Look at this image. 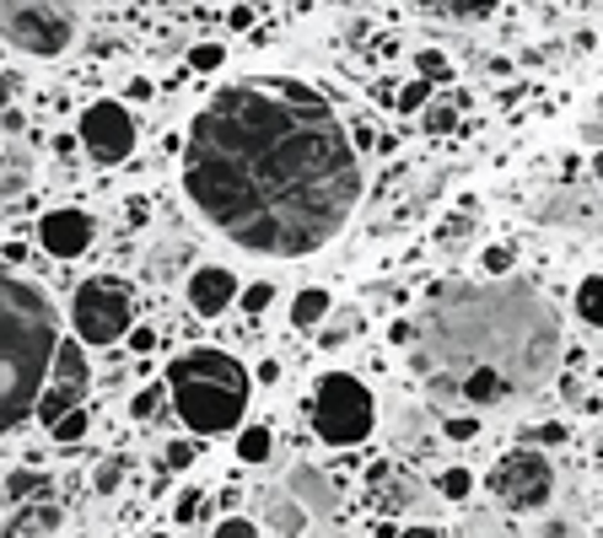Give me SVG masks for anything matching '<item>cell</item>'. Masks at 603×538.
I'll use <instances>...</instances> for the list:
<instances>
[{
    "mask_svg": "<svg viewBox=\"0 0 603 538\" xmlns=\"http://www.w3.org/2000/svg\"><path fill=\"white\" fill-rule=\"evenodd\" d=\"M184 195L205 221L265 259L335 243L361 200V162L339 114L291 75L221 86L184 140Z\"/></svg>",
    "mask_w": 603,
    "mask_h": 538,
    "instance_id": "6da1fadb",
    "label": "cell"
},
{
    "mask_svg": "<svg viewBox=\"0 0 603 538\" xmlns=\"http://www.w3.org/2000/svg\"><path fill=\"white\" fill-rule=\"evenodd\" d=\"M560 344V318L529 280H469L420 307L415 372L442 404L496 409L544 388Z\"/></svg>",
    "mask_w": 603,
    "mask_h": 538,
    "instance_id": "7a4b0ae2",
    "label": "cell"
},
{
    "mask_svg": "<svg viewBox=\"0 0 603 538\" xmlns=\"http://www.w3.org/2000/svg\"><path fill=\"white\" fill-rule=\"evenodd\" d=\"M55 350H60L55 302L27 280L0 274V431L22 425L38 409Z\"/></svg>",
    "mask_w": 603,
    "mask_h": 538,
    "instance_id": "3957f363",
    "label": "cell"
},
{
    "mask_svg": "<svg viewBox=\"0 0 603 538\" xmlns=\"http://www.w3.org/2000/svg\"><path fill=\"white\" fill-rule=\"evenodd\" d=\"M167 394L173 409L189 431L216 436V431H232L248 409V372L227 355V350H184L173 355L167 366Z\"/></svg>",
    "mask_w": 603,
    "mask_h": 538,
    "instance_id": "277c9868",
    "label": "cell"
},
{
    "mask_svg": "<svg viewBox=\"0 0 603 538\" xmlns=\"http://www.w3.org/2000/svg\"><path fill=\"white\" fill-rule=\"evenodd\" d=\"M372 425H378V409H372V394H367L361 377H350V372L318 377V388H313V431H318V442L356 447V442L372 436Z\"/></svg>",
    "mask_w": 603,
    "mask_h": 538,
    "instance_id": "5b68a950",
    "label": "cell"
},
{
    "mask_svg": "<svg viewBox=\"0 0 603 538\" xmlns=\"http://www.w3.org/2000/svg\"><path fill=\"white\" fill-rule=\"evenodd\" d=\"M0 33L22 55L55 60L76 38V11H70V0H0Z\"/></svg>",
    "mask_w": 603,
    "mask_h": 538,
    "instance_id": "8992f818",
    "label": "cell"
},
{
    "mask_svg": "<svg viewBox=\"0 0 603 538\" xmlns=\"http://www.w3.org/2000/svg\"><path fill=\"white\" fill-rule=\"evenodd\" d=\"M135 324V296L119 280H86L70 296V329L81 344H114L125 339Z\"/></svg>",
    "mask_w": 603,
    "mask_h": 538,
    "instance_id": "52a82bcc",
    "label": "cell"
},
{
    "mask_svg": "<svg viewBox=\"0 0 603 538\" xmlns=\"http://www.w3.org/2000/svg\"><path fill=\"white\" fill-rule=\"evenodd\" d=\"M490 490H496V501L512 506V512H538V506H549V495H555V469H549L544 453L518 447V453H507V458L496 464Z\"/></svg>",
    "mask_w": 603,
    "mask_h": 538,
    "instance_id": "ba28073f",
    "label": "cell"
},
{
    "mask_svg": "<svg viewBox=\"0 0 603 538\" xmlns=\"http://www.w3.org/2000/svg\"><path fill=\"white\" fill-rule=\"evenodd\" d=\"M86 388H92V366H86V344L81 339H60V350H55V366H49V383H44V394H38V420L44 425H55V420H66L70 409H86Z\"/></svg>",
    "mask_w": 603,
    "mask_h": 538,
    "instance_id": "9c48e42d",
    "label": "cell"
},
{
    "mask_svg": "<svg viewBox=\"0 0 603 538\" xmlns=\"http://www.w3.org/2000/svg\"><path fill=\"white\" fill-rule=\"evenodd\" d=\"M81 145H86V156L92 162H103V167H114V162H125L135 151V119L125 103H92L86 114H81Z\"/></svg>",
    "mask_w": 603,
    "mask_h": 538,
    "instance_id": "30bf717a",
    "label": "cell"
},
{
    "mask_svg": "<svg viewBox=\"0 0 603 538\" xmlns=\"http://www.w3.org/2000/svg\"><path fill=\"white\" fill-rule=\"evenodd\" d=\"M92 237H97V221H92L86 210H49V215L38 221V243H44V254H55V259H81V254L92 248Z\"/></svg>",
    "mask_w": 603,
    "mask_h": 538,
    "instance_id": "8fae6325",
    "label": "cell"
},
{
    "mask_svg": "<svg viewBox=\"0 0 603 538\" xmlns=\"http://www.w3.org/2000/svg\"><path fill=\"white\" fill-rule=\"evenodd\" d=\"M286 490H291V501H297L302 512H313V517H335L339 512V490L329 484V473L313 469V464H291V469H286Z\"/></svg>",
    "mask_w": 603,
    "mask_h": 538,
    "instance_id": "7c38bea8",
    "label": "cell"
},
{
    "mask_svg": "<svg viewBox=\"0 0 603 538\" xmlns=\"http://www.w3.org/2000/svg\"><path fill=\"white\" fill-rule=\"evenodd\" d=\"M237 302V274L221 265H200L189 274V307L200 313V318H216V313H227Z\"/></svg>",
    "mask_w": 603,
    "mask_h": 538,
    "instance_id": "4fadbf2b",
    "label": "cell"
},
{
    "mask_svg": "<svg viewBox=\"0 0 603 538\" xmlns=\"http://www.w3.org/2000/svg\"><path fill=\"white\" fill-rule=\"evenodd\" d=\"M329 307H335V296H329L324 285H308V291H297V302H291V324H297V329H318V324L329 318Z\"/></svg>",
    "mask_w": 603,
    "mask_h": 538,
    "instance_id": "5bb4252c",
    "label": "cell"
},
{
    "mask_svg": "<svg viewBox=\"0 0 603 538\" xmlns=\"http://www.w3.org/2000/svg\"><path fill=\"white\" fill-rule=\"evenodd\" d=\"M420 5H431V11L448 16V22H479V16H490L501 0H420Z\"/></svg>",
    "mask_w": 603,
    "mask_h": 538,
    "instance_id": "9a60e30c",
    "label": "cell"
},
{
    "mask_svg": "<svg viewBox=\"0 0 603 538\" xmlns=\"http://www.w3.org/2000/svg\"><path fill=\"white\" fill-rule=\"evenodd\" d=\"M538 215H544V221H560V215H566V221H582V232L593 226V204L582 200V195H560V200L544 204Z\"/></svg>",
    "mask_w": 603,
    "mask_h": 538,
    "instance_id": "2e32d148",
    "label": "cell"
},
{
    "mask_svg": "<svg viewBox=\"0 0 603 538\" xmlns=\"http://www.w3.org/2000/svg\"><path fill=\"white\" fill-rule=\"evenodd\" d=\"M577 313H582L593 329H603V274H588V280L577 285Z\"/></svg>",
    "mask_w": 603,
    "mask_h": 538,
    "instance_id": "e0dca14e",
    "label": "cell"
},
{
    "mask_svg": "<svg viewBox=\"0 0 603 538\" xmlns=\"http://www.w3.org/2000/svg\"><path fill=\"white\" fill-rule=\"evenodd\" d=\"M269 453H275V436H269L265 425H248V431L237 436V458H243V464H265Z\"/></svg>",
    "mask_w": 603,
    "mask_h": 538,
    "instance_id": "ac0fdd59",
    "label": "cell"
},
{
    "mask_svg": "<svg viewBox=\"0 0 603 538\" xmlns=\"http://www.w3.org/2000/svg\"><path fill=\"white\" fill-rule=\"evenodd\" d=\"M420 125H426V134H453L459 130V103H426Z\"/></svg>",
    "mask_w": 603,
    "mask_h": 538,
    "instance_id": "d6986e66",
    "label": "cell"
},
{
    "mask_svg": "<svg viewBox=\"0 0 603 538\" xmlns=\"http://www.w3.org/2000/svg\"><path fill=\"white\" fill-rule=\"evenodd\" d=\"M55 528H60V506H33V512L16 517V534L44 538V534H55Z\"/></svg>",
    "mask_w": 603,
    "mask_h": 538,
    "instance_id": "ffe728a7",
    "label": "cell"
},
{
    "mask_svg": "<svg viewBox=\"0 0 603 538\" xmlns=\"http://www.w3.org/2000/svg\"><path fill=\"white\" fill-rule=\"evenodd\" d=\"M269 528H275V534H297V528H308V512H302V506H297V501H275V506H269Z\"/></svg>",
    "mask_w": 603,
    "mask_h": 538,
    "instance_id": "44dd1931",
    "label": "cell"
},
{
    "mask_svg": "<svg viewBox=\"0 0 603 538\" xmlns=\"http://www.w3.org/2000/svg\"><path fill=\"white\" fill-rule=\"evenodd\" d=\"M38 484H44V479H38L33 469H16L5 484H0V495H5V501H33V495H38Z\"/></svg>",
    "mask_w": 603,
    "mask_h": 538,
    "instance_id": "7402d4cb",
    "label": "cell"
},
{
    "mask_svg": "<svg viewBox=\"0 0 603 538\" xmlns=\"http://www.w3.org/2000/svg\"><path fill=\"white\" fill-rule=\"evenodd\" d=\"M49 436H55L60 447H70V442H81V436H86V409H70L66 420H55V425H49Z\"/></svg>",
    "mask_w": 603,
    "mask_h": 538,
    "instance_id": "603a6c76",
    "label": "cell"
},
{
    "mask_svg": "<svg viewBox=\"0 0 603 538\" xmlns=\"http://www.w3.org/2000/svg\"><path fill=\"white\" fill-rule=\"evenodd\" d=\"M426 103H431V81H409L404 92H394V108L399 114H420Z\"/></svg>",
    "mask_w": 603,
    "mask_h": 538,
    "instance_id": "cb8c5ba5",
    "label": "cell"
},
{
    "mask_svg": "<svg viewBox=\"0 0 603 538\" xmlns=\"http://www.w3.org/2000/svg\"><path fill=\"white\" fill-rule=\"evenodd\" d=\"M162 394H167V383H151V388H140V394L130 399V414H135V420H151V414L162 409Z\"/></svg>",
    "mask_w": 603,
    "mask_h": 538,
    "instance_id": "d4e9b609",
    "label": "cell"
},
{
    "mask_svg": "<svg viewBox=\"0 0 603 538\" xmlns=\"http://www.w3.org/2000/svg\"><path fill=\"white\" fill-rule=\"evenodd\" d=\"M221 60H227V49H221V44H210V38L189 49V70H221Z\"/></svg>",
    "mask_w": 603,
    "mask_h": 538,
    "instance_id": "484cf974",
    "label": "cell"
},
{
    "mask_svg": "<svg viewBox=\"0 0 603 538\" xmlns=\"http://www.w3.org/2000/svg\"><path fill=\"white\" fill-rule=\"evenodd\" d=\"M269 302H275V285H269V280H259V285H248V291H243V313H254V318L265 313Z\"/></svg>",
    "mask_w": 603,
    "mask_h": 538,
    "instance_id": "4316f807",
    "label": "cell"
},
{
    "mask_svg": "<svg viewBox=\"0 0 603 538\" xmlns=\"http://www.w3.org/2000/svg\"><path fill=\"white\" fill-rule=\"evenodd\" d=\"M195 464V447L189 442H167L162 447V469H189Z\"/></svg>",
    "mask_w": 603,
    "mask_h": 538,
    "instance_id": "83f0119b",
    "label": "cell"
},
{
    "mask_svg": "<svg viewBox=\"0 0 603 538\" xmlns=\"http://www.w3.org/2000/svg\"><path fill=\"white\" fill-rule=\"evenodd\" d=\"M469 469H448L442 473V495H448V501H464V495H469Z\"/></svg>",
    "mask_w": 603,
    "mask_h": 538,
    "instance_id": "f1b7e54d",
    "label": "cell"
},
{
    "mask_svg": "<svg viewBox=\"0 0 603 538\" xmlns=\"http://www.w3.org/2000/svg\"><path fill=\"white\" fill-rule=\"evenodd\" d=\"M210 538H259V528H254L248 517H227V523H216Z\"/></svg>",
    "mask_w": 603,
    "mask_h": 538,
    "instance_id": "f546056e",
    "label": "cell"
},
{
    "mask_svg": "<svg viewBox=\"0 0 603 538\" xmlns=\"http://www.w3.org/2000/svg\"><path fill=\"white\" fill-rule=\"evenodd\" d=\"M415 66H420V81H448V75H453V66H448L442 55H420Z\"/></svg>",
    "mask_w": 603,
    "mask_h": 538,
    "instance_id": "4dcf8cb0",
    "label": "cell"
},
{
    "mask_svg": "<svg viewBox=\"0 0 603 538\" xmlns=\"http://www.w3.org/2000/svg\"><path fill=\"white\" fill-rule=\"evenodd\" d=\"M119 464H103V469H97V490H103V495H108V490H119Z\"/></svg>",
    "mask_w": 603,
    "mask_h": 538,
    "instance_id": "1f68e13d",
    "label": "cell"
},
{
    "mask_svg": "<svg viewBox=\"0 0 603 538\" xmlns=\"http://www.w3.org/2000/svg\"><path fill=\"white\" fill-rule=\"evenodd\" d=\"M125 97H130V103H146V97H151V81H146V75H135L130 86H125Z\"/></svg>",
    "mask_w": 603,
    "mask_h": 538,
    "instance_id": "d6a6232c",
    "label": "cell"
},
{
    "mask_svg": "<svg viewBox=\"0 0 603 538\" xmlns=\"http://www.w3.org/2000/svg\"><path fill=\"white\" fill-rule=\"evenodd\" d=\"M485 269H496V274L512 269V254H507V248H490V254H485Z\"/></svg>",
    "mask_w": 603,
    "mask_h": 538,
    "instance_id": "836d02e7",
    "label": "cell"
},
{
    "mask_svg": "<svg viewBox=\"0 0 603 538\" xmlns=\"http://www.w3.org/2000/svg\"><path fill=\"white\" fill-rule=\"evenodd\" d=\"M130 344H135V350H151V344H156V335H151V329H130Z\"/></svg>",
    "mask_w": 603,
    "mask_h": 538,
    "instance_id": "e575fe53",
    "label": "cell"
},
{
    "mask_svg": "<svg viewBox=\"0 0 603 538\" xmlns=\"http://www.w3.org/2000/svg\"><path fill=\"white\" fill-rule=\"evenodd\" d=\"M448 436H474V420H448Z\"/></svg>",
    "mask_w": 603,
    "mask_h": 538,
    "instance_id": "d590c367",
    "label": "cell"
},
{
    "mask_svg": "<svg viewBox=\"0 0 603 538\" xmlns=\"http://www.w3.org/2000/svg\"><path fill=\"white\" fill-rule=\"evenodd\" d=\"M399 538H442V534H437V528H404Z\"/></svg>",
    "mask_w": 603,
    "mask_h": 538,
    "instance_id": "8d00e7d4",
    "label": "cell"
},
{
    "mask_svg": "<svg viewBox=\"0 0 603 538\" xmlns=\"http://www.w3.org/2000/svg\"><path fill=\"white\" fill-rule=\"evenodd\" d=\"M5 103H11V75L0 70V108H5Z\"/></svg>",
    "mask_w": 603,
    "mask_h": 538,
    "instance_id": "74e56055",
    "label": "cell"
},
{
    "mask_svg": "<svg viewBox=\"0 0 603 538\" xmlns=\"http://www.w3.org/2000/svg\"><path fill=\"white\" fill-rule=\"evenodd\" d=\"M593 178H599V184H603V151H599V156H593Z\"/></svg>",
    "mask_w": 603,
    "mask_h": 538,
    "instance_id": "f35d334b",
    "label": "cell"
},
{
    "mask_svg": "<svg viewBox=\"0 0 603 538\" xmlns=\"http://www.w3.org/2000/svg\"><path fill=\"white\" fill-rule=\"evenodd\" d=\"M599 125H603V97H599Z\"/></svg>",
    "mask_w": 603,
    "mask_h": 538,
    "instance_id": "ab89813d",
    "label": "cell"
}]
</instances>
